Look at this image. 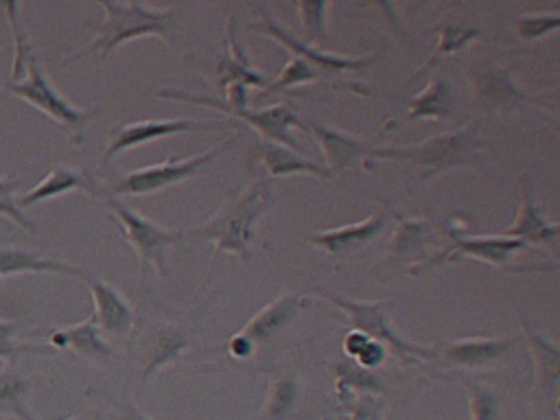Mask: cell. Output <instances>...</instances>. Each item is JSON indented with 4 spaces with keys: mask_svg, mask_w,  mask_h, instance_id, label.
I'll list each match as a JSON object with an SVG mask.
<instances>
[{
    "mask_svg": "<svg viewBox=\"0 0 560 420\" xmlns=\"http://www.w3.org/2000/svg\"><path fill=\"white\" fill-rule=\"evenodd\" d=\"M429 236V225L418 219H405L398 223L392 241H389V252L387 260H402L416 249L422 247V243Z\"/></svg>",
    "mask_w": 560,
    "mask_h": 420,
    "instance_id": "obj_27",
    "label": "cell"
},
{
    "mask_svg": "<svg viewBox=\"0 0 560 420\" xmlns=\"http://www.w3.org/2000/svg\"><path fill=\"white\" fill-rule=\"evenodd\" d=\"M68 420H79V418H68Z\"/></svg>",
    "mask_w": 560,
    "mask_h": 420,
    "instance_id": "obj_42",
    "label": "cell"
},
{
    "mask_svg": "<svg viewBox=\"0 0 560 420\" xmlns=\"http://www.w3.org/2000/svg\"><path fill=\"white\" fill-rule=\"evenodd\" d=\"M501 234L510 238H521L525 243H553L558 236V223L547 221L540 208L534 201L525 199L516 221Z\"/></svg>",
    "mask_w": 560,
    "mask_h": 420,
    "instance_id": "obj_23",
    "label": "cell"
},
{
    "mask_svg": "<svg viewBox=\"0 0 560 420\" xmlns=\"http://www.w3.org/2000/svg\"><path fill=\"white\" fill-rule=\"evenodd\" d=\"M335 370H337V376H339L337 378L339 389L352 387V389H361L365 394L378 389V381L370 370H363L359 365H350V363H343V361H337Z\"/></svg>",
    "mask_w": 560,
    "mask_h": 420,
    "instance_id": "obj_35",
    "label": "cell"
},
{
    "mask_svg": "<svg viewBox=\"0 0 560 420\" xmlns=\"http://www.w3.org/2000/svg\"><path fill=\"white\" fill-rule=\"evenodd\" d=\"M516 33L523 39H538L549 35L551 31H556L560 26V15L553 13H532V15H518L516 22Z\"/></svg>",
    "mask_w": 560,
    "mask_h": 420,
    "instance_id": "obj_32",
    "label": "cell"
},
{
    "mask_svg": "<svg viewBox=\"0 0 560 420\" xmlns=\"http://www.w3.org/2000/svg\"><path fill=\"white\" fill-rule=\"evenodd\" d=\"M252 350H254V343H252L247 337H243L241 332H236V335L230 339V352H232L234 357H249Z\"/></svg>",
    "mask_w": 560,
    "mask_h": 420,
    "instance_id": "obj_40",
    "label": "cell"
},
{
    "mask_svg": "<svg viewBox=\"0 0 560 420\" xmlns=\"http://www.w3.org/2000/svg\"><path fill=\"white\" fill-rule=\"evenodd\" d=\"M63 273V276H85V271L81 267L61 262V260H52V258H44L35 252L22 249V247H13V245H0V276H13V273Z\"/></svg>",
    "mask_w": 560,
    "mask_h": 420,
    "instance_id": "obj_16",
    "label": "cell"
},
{
    "mask_svg": "<svg viewBox=\"0 0 560 420\" xmlns=\"http://www.w3.org/2000/svg\"><path fill=\"white\" fill-rule=\"evenodd\" d=\"M195 129H214V125L208 122H192V120H175V118H166V120H138L125 127H118L112 133L109 147L103 153V160H112L116 153H122L127 149L147 144L151 140H160L173 133H182V131H195Z\"/></svg>",
    "mask_w": 560,
    "mask_h": 420,
    "instance_id": "obj_11",
    "label": "cell"
},
{
    "mask_svg": "<svg viewBox=\"0 0 560 420\" xmlns=\"http://www.w3.org/2000/svg\"><path fill=\"white\" fill-rule=\"evenodd\" d=\"M317 293L328 300L330 304H335L348 319L352 330H359L363 335H368L374 341H381L383 346H387L389 350H394L398 357H402L405 361L416 359H429L433 357V348L427 346H416L411 341H405L398 332H394V328L387 324V306L389 300H370V302H361V300H352V298H343L337 293H328L324 289H317Z\"/></svg>",
    "mask_w": 560,
    "mask_h": 420,
    "instance_id": "obj_4",
    "label": "cell"
},
{
    "mask_svg": "<svg viewBox=\"0 0 560 420\" xmlns=\"http://www.w3.org/2000/svg\"><path fill=\"white\" fill-rule=\"evenodd\" d=\"M50 346L52 348H72L74 352L92 357V359L112 357V350L101 339L98 328L92 317H88L74 326H68V328H55L50 332Z\"/></svg>",
    "mask_w": 560,
    "mask_h": 420,
    "instance_id": "obj_20",
    "label": "cell"
},
{
    "mask_svg": "<svg viewBox=\"0 0 560 420\" xmlns=\"http://www.w3.org/2000/svg\"><path fill=\"white\" fill-rule=\"evenodd\" d=\"M7 90L11 94H15L18 98L26 101L28 105H33L35 109H39L42 114H46L48 118H52L57 125L66 127L77 138V142H81L85 122L92 116V112L79 109L70 101H66L57 92V88L50 83V79L46 77L44 68L39 66V61L35 57L28 59L24 79L22 81H9Z\"/></svg>",
    "mask_w": 560,
    "mask_h": 420,
    "instance_id": "obj_6",
    "label": "cell"
},
{
    "mask_svg": "<svg viewBox=\"0 0 560 420\" xmlns=\"http://www.w3.org/2000/svg\"><path fill=\"white\" fill-rule=\"evenodd\" d=\"M300 127L315 136V140L319 142V147L324 151V158H326V164H328L326 168L332 175L352 166L359 158L370 155V151H372L363 138H357V136H350L346 131L326 127V125H322L313 118L300 120Z\"/></svg>",
    "mask_w": 560,
    "mask_h": 420,
    "instance_id": "obj_12",
    "label": "cell"
},
{
    "mask_svg": "<svg viewBox=\"0 0 560 420\" xmlns=\"http://www.w3.org/2000/svg\"><path fill=\"white\" fill-rule=\"evenodd\" d=\"M160 98H171V101H186V103H199V105H208L212 109L223 112L230 118H241L245 122H249L262 138L265 142H276L282 147L293 149L295 147V138L291 136V127L298 125L300 127V116L284 107V105H273L267 109H258V112H249L247 107H232L225 101L212 98V96H201V94H190L184 90H171L164 88L158 92Z\"/></svg>",
    "mask_w": 560,
    "mask_h": 420,
    "instance_id": "obj_7",
    "label": "cell"
},
{
    "mask_svg": "<svg viewBox=\"0 0 560 420\" xmlns=\"http://www.w3.org/2000/svg\"><path fill=\"white\" fill-rule=\"evenodd\" d=\"M383 228H385V214L372 212L370 217H365L357 223L317 232V234H308L306 241L313 243L315 247L337 256V254H348V252H354V249L368 245L378 232H383Z\"/></svg>",
    "mask_w": 560,
    "mask_h": 420,
    "instance_id": "obj_14",
    "label": "cell"
},
{
    "mask_svg": "<svg viewBox=\"0 0 560 420\" xmlns=\"http://www.w3.org/2000/svg\"><path fill=\"white\" fill-rule=\"evenodd\" d=\"M407 120H418V118H433V120H444L451 109H453V90L446 77L433 74L431 81L422 92H418L409 103H407Z\"/></svg>",
    "mask_w": 560,
    "mask_h": 420,
    "instance_id": "obj_21",
    "label": "cell"
},
{
    "mask_svg": "<svg viewBox=\"0 0 560 420\" xmlns=\"http://www.w3.org/2000/svg\"><path fill=\"white\" fill-rule=\"evenodd\" d=\"M481 147H483V142L477 136V129L472 125H468L457 131H446V133L427 138L420 144L372 149L370 158L411 162L413 166L420 168V182H424L433 175H440L446 168L472 164V160L477 158Z\"/></svg>",
    "mask_w": 560,
    "mask_h": 420,
    "instance_id": "obj_3",
    "label": "cell"
},
{
    "mask_svg": "<svg viewBox=\"0 0 560 420\" xmlns=\"http://www.w3.org/2000/svg\"><path fill=\"white\" fill-rule=\"evenodd\" d=\"M107 208L118 219V228H120L125 241L129 243V247L136 252V256L140 260V276H144L147 267H153L155 273L166 276L168 267H166L164 252L168 245L179 243L184 238V232L168 230L164 225H158V223L140 217L138 212L127 208L116 197H107Z\"/></svg>",
    "mask_w": 560,
    "mask_h": 420,
    "instance_id": "obj_5",
    "label": "cell"
},
{
    "mask_svg": "<svg viewBox=\"0 0 560 420\" xmlns=\"http://www.w3.org/2000/svg\"><path fill=\"white\" fill-rule=\"evenodd\" d=\"M28 387V381L22 376L13 372H0V411L11 413L18 420H35L26 405Z\"/></svg>",
    "mask_w": 560,
    "mask_h": 420,
    "instance_id": "obj_26",
    "label": "cell"
},
{
    "mask_svg": "<svg viewBox=\"0 0 560 420\" xmlns=\"http://www.w3.org/2000/svg\"><path fill=\"white\" fill-rule=\"evenodd\" d=\"M258 13H260V20L249 24L252 31H258L271 39H276L278 44H282L284 48H289L293 52V57H300L304 61H308L317 72H343V70H361L365 66L372 63L370 57H341V55H332V52H326V50H319L317 46L313 44H306L302 42L295 33H291L289 28L280 26L278 22H273V18L262 9L258 7Z\"/></svg>",
    "mask_w": 560,
    "mask_h": 420,
    "instance_id": "obj_9",
    "label": "cell"
},
{
    "mask_svg": "<svg viewBox=\"0 0 560 420\" xmlns=\"http://www.w3.org/2000/svg\"><path fill=\"white\" fill-rule=\"evenodd\" d=\"M313 79H317V70L308 61H304L300 57H291L289 63L280 70V74L273 81H269V85L262 90V94L265 92H280V90H287V88L313 81Z\"/></svg>",
    "mask_w": 560,
    "mask_h": 420,
    "instance_id": "obj_30",
    "label": "cell"
},
{
    "mask_svg": "<svg viewBox=\"0 0 560 420\" xmlns=\"http://www.w3.org/2000/svg\"><path fill=\"white\" fill-rule=\"evenodd\" d=\"M514 341L512 339H486V337H468L444 346V357L451 363L464 365V368H479L486 363H492L501 354L510 350Z\"/></svg>",
    "mask_w": 560,
    "mask_h": 420,
    "instance_id": "obj_19",
    "label": "cell"
},
{
    "mask_svg": "<svg viewBox=\"0 0 560 420\" xmlns=\"http://www.w3.org/2000/svg\"><path fill=\"white\" fill-rule=\"evenodd\" d=\"M22 352H35V354H42V352H48L44 350L42 346H31V343H22L15 339V324L11 322H0V359H7V361H13L18 354Z\"/></svg>",
    "mask_w": 560,
    "mask_h": 420,
    "instance_id": "obj_36",
    "label": "cell"
},
{
    "mask_svg": "<svg viewBox=\"0 0 560 420\" xmlns=\"http://www.w3.org/2000/svg\"><path fill=\"white\" fill-rule=\"evenodd\" d=\"M357 359V365L363 368V370H372V368H378L385 359V346L381 341H374L370 339L365 343V348L354 357Z\"/></svg>",
    "mask_w": 560,
    "mask_h": 420,
    "instance_id": "obj_38",
    "label": "cell"
},
{
    "mask_svg": "<svg viewBox=\"0 0 560 420\" xmlns=\"http://www.w3.org/2000/svg\"><path fill=\"white\" fill-rule=\"evenodd\" d=\"M273 203V188L267 177H256L243 192L223 203L206 223L192 230L195 236L214 243V252H234L245 256L254 236V223Z\"/></svg>",
    "mask_w": 560,
    "mask_h": 420,
    "instance_id": "obj_1",
    "label": "cell"
},
{
    "mask_svg": "<svg viewBox=\"0 0 560 420\" xmlns=\"http://www.w3.org/2000/svg\"><path fill=\"white\" fill-rule=\"evenodd\" d=\"M103 22L92 26L94 39L74 57H107L114 48L138 37H166L175 18V9H153L140 2H101Z\"/></svg>",
    "mask_w": 560,
    "mask_h": 420,
    "instance_id": "obj_2",
    "label": "cell"
},
{
    "mask_svg": "<svg viewBox=\"0 0 560 420\" xmlns=\"http://www.w3.org/2000/svg\"><path fill=\"white\" fill-rule=\"evenodd\" d=\"M328 7H330L328 2H317V0L295 2V9L300 13L302 33L306 35V39L324 42L328 37V31H326V11H328Z\"/></svg>",
    "mask_w": 560,
    "mask_h": 420,
    "instance_id": "obj_29",
    "label": "cell"
},
{
    "mask_svg": "<svg viewBox=\"0 0 560 420\" xmlns=\"http://www.w3.org/2000/svg\"><path fill=\"white\" fill-rule=\"evenodd\" d=\"M120 420H151L147 413H142L140 409H136L131 402H125L120 407Z\"/></svg>",
    "mask_w": 560,
    "mask_h": 420,
    "instance_id": "obj_41",
    "label": "cell"
},
{
    "mask_svg": "<svg viewBox=\"0 0 560 420\" xmlns=\"http://www.w3.org/2000/svg\"><path fill=\"white\" fill-rule=\"evenodd\" d=\"M451 238H453V245L442 252L440 256L431 258L424 267H431V265H438V262H444V260H457V258H477V260H483V262H490V265H499V267H505L512 262V256L523 249L527 243L521 241V238H510V236H503V234H494V236H457L455 232H451Z\"/></svg>",
    "mask_w": 560,
    "mask_h": 420,
    "instance_id": "obj_10",
    "label": "cell"
},
{
    "mask_svg": "<svg viewBox=\"0 0 560 420\" xmlns=\"http://www.w3.org/2000/svg\"><path fill=\"white\" fill-rule=\"evenodd\" d=\"M85 282L94 302L92 319L96 328L105 330L107 335H127L133 324V313L127 300L103 280L88 278Z\"/></svg>",
    "mask_w": 560,
    "mask_h": 420,
    "instance_id": "obj_15",
    "label": "cell"
},
{
    "mask_svg": "<svg viewBox=\"0 0 560 420\" xmlns=\"http://www.w3.org/2000/svg\"><path fill=\"white\" fill-rule=\"evenodd\" d=\"M295 398H298V383L293 378H280L278 383H273L271 394L267 398V407H265L267 418L282 420L287 411L293 407Z\"/></svg>",
    "mask_w": 560,
    "mask_h": 420,
    "instance_id": "obj_31",
    "label": "cell"
},
{
    "mask_svg": "<svg viewBox=\"0 0 560 420\" xmlns=\"http://www.w3.org/2000/svg\"><path fill=\"white\" fill-rule=\"evenodd\" d=\"M350 420H383V405L370 394H365L352 405Z\"/></svg>",
    "mask_w": 560,
    "mask_h": 420,
    "instance_id": "obj_37",
    "label": "cell"
},
{
    "mask_svg": "<svg viewBox=\"0 0 560 420\" xmlns=\"http://www.w3.org/2000/svg\"><path fill=\"white\" fill-rule=\"evenodd\" d=\"M232 140H223L192 158H186V160H175V158H168L166 162L162 164H151V166H144V168H136V171H129L120 177V182L114 186V192L118 195H151V192H158L166 186H173V184H179L192 175H197L214 155H219Z\"/></svg>",
    "mask_w": 560,
    "mask_h": 420,
    "instance_id": "obj_8",
    "label": "cell"
},
{
    "mask_svg": "<svg viewBox=\"0 0 560 420\" xmlns=\"http://www.w3.org/2000/svg\"><path fill=\"white\" fill-rule=\"evenodd\" d=\"M466 392H468L470 420H497L499 402L490 389H486L479 383H468Z\"/></svg>",
    "mask_w": 560,
    "mask_h": 420,
    "instance_id": "obj_34",
    "label": "cell"
},
{
    "mask_svg": "<svg viewBox=\"0 0 560 420\" xmlns=\"http://www.w3.org/2000/svg\"><path fill=\"white\" fill-rule=\"evenodd\" d=\"M525 337L532 348L534 361H536V374H538V385L547 389H556L558 376H560V350L556 343H551L545 335L536 332L529 328V324L523 319Z\"/></svg>",
    "mask_w": 560,
    "mask_h": 420,
    "instance_id": "obj_24",
    "label": "cell"
},
{
    "mask_svg": "<svg viewBox=\"0 0 560 420\" xmlns=\"http://www.w3.org/2000/svg\"><path fill=\"white\" fill-rule=\"evenodd\" d=\"M368 341H370L368 335H363V332H359V330H350V332L346 335V339H343V350H346L350 357H357V354L365 348Z\"/></svg>",
    "mask_w": 560,
    "mask_h": 420,
    "instance_id": "obj_39",
    "label": "cell"
},
{
    "mask_svg": "<svg viewBox=\"0 0 560 420\" xmlns=\"http://www.w3.org/2000/svg\"><path fill=\"white\" fill-rule=\"evenodd\" d=\"M190 346L188 337L173 330V328H162L155 332L153 343L149 346L147 359H144V370H142V381H147L151 374H155L164 363L177 359L186 348Z\"/></svg>",
    "mask_w": 560,
    "mask_h": 420,
    "instance_id": "obj_25",
    "label": "cell"
},
{
    "mask_svg": "<svg viewBox=\"0 0 560 420\" xmlns=\"http://www.w3.org/2000/svg\"><path fill=\"white\" fill-rule=\"evenodd\" d=\"M228 35H230V50L228 55L219 61L217 66V72H219V83L221 85H230V83H243L245 88L254 85V88H267L269 85V79L258 74L252 66H249V59L245 55V48L238 44L236 39V33H234V18L230 20V28H228Z\"/></svg>",
    "mask_w": 560,
    "mask_h": 420,
    "instance_id": "obj_22",
    "label": "cell"
},
{
    "mask_svg": "<svg viewBox=\"0 0 560 420\" xmlns=\"http://www.w3.org/2000/svg\"><path fill=\"white\" fill-rule=\"evenodd\" d=\"M18 186H20L18 177H13V179L0 177V217L18 223L20 228H24L28 232H35V223L20 210V206L13 199V192L18 190Z\"/></svg>",
    "mask_w": 560,
    "mask_h": 420,
    "instance_id": "obj_33",
    "label": "cell"
},
{
    "mask_svg": "<svg viewBox=\"0 0 560 420\" xmlns=\"http://www.w3.org/2000/svg\"><path fill=\"white\" fill-rule=\"evenodd\" d=\"M302 306V298L300 295H282L278 300H273L271 304H267L265 308H260L243 330H238L243 337H247L252 343L262 341L267 337H271L273 332H278Z\"/></svg>",
    "mask_w": 560,
    "mask_h": 420,
    "instance_id": "obj_18",
    "label": "cell"
},
{
    "mask_svg": "<svg viewBox=\"0 0 560 420\" xmlns=\"http://www.w3.org/2000/svg\"><path fill=\"white\" fill-rule=\"evenodd\" d=\"M435 28L440 31V44H438V48H435V55H433L413 77H418L422 70H427L438 57H444V55H448V52H455V50L464 48L466 42H470V39L477 37V31H475V28H468V26H462V24H453V22H444V24H440V26H435Z\"/></svg>",
    "mask_w": 560,
    "mask_h": 420,
    "instance_id": "obj_28",
    "label": "cell"
},
{
    "mask_svg": "<svg viewBox=\"0 0 560 420\" xmlns=\"http://www.w3.org/2000/svg\"><path fill=\"white\" fill-rule=\"evenodd\" d=\"M70 190H92L90 177L83 171H77L70 166H55L39 184H35L31 190L18 197L15 203L24 208V206H33V203L66 195Z\"/></svg>",
    "mask_w": 560,
    "mask_h": 420,
    "instance_id": "obj_17",
    "label": "cell"
},
{
    "mask_svg": "<svg viewBox=\"0 0 560 420\" xmlns=\"http://www.w3.org/2000/svg\"><path fill=\"white\" fill-rule=\"evenodd\" d=\"M249 162H260L269 177H289V175H317L324 179L332 177V173L326 166L311 162L308 158L295 153L289 147L265 142V140L252 147Z\"/></svg>",
    "mask_w": 560,
    "mask_h": 420,
    "instance_id": "obj_13",
    "label": "cell"
}]
</instances>
